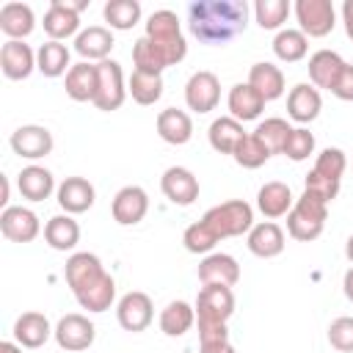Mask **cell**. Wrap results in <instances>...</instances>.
<instances>
[{"mask_svg": "<svg viewBox=\"0 0 353 353\" xmlns=\"http://www.w3.org/2000/svg\"><path fill=\"white\" fill-rule=\"evenodd\" d=\"M248 25L245 0H196L188 6V28L201 44H226Z\"/></svg>", "mask_w": 353, "mask_h": 353, "instance_id": "cell-1", "label": "cell"}, {"mask_svg": "<svg viewBox=\"0 0 353 353\" xmlns=\"http://www.w3.org/2000/svg\"><path fill=\"white\" fill-rule=\"evenodd\" d=\"M74 301L88 312H108L116 301V281L91 251H74L63 268Z\"/></svg>", "mask_w": 353, "mask_h": 353, "instance_id": "cell-2", "label": "cell"}, {"mask_svg": "<svg viewBox=\"0 0 353 353\" xmlns=\"http://www.w3.org/2000/svg\"><path fill=\"white\" fill-rule=\"evenodd\" d=\"M168 61V66L185 61L188 55V41L182 36V28H179V17L168 8H160L154 11L149 19H146V33H143Z\"/></svg>", "mask_w": 353, "mask_h": 353, "instance_id": "cell-3", "label": "cell"}, {"mask_svg": "<svg viewBox=\"0 0 353 353\" xmlns=\"http://www.w3.org/2000/svg\"><path fill=\"white\" fill-rule=\"evenodd\" d=\"M325 218H328V204L303 190V196L295 199L292 210L287 212V234L292 240L312 243V240H317L323 234Z\"/></svg>", "mask_w": 353, "mask_h": 353, "instance_id": "cell-4", "label": "cell"}, {"mask_svg": "<svg viewBox=\"0 0 353 353\" xmlns=\"http://www.w3.org/2000/svg\"><path fill=\"white\" fill-rule=\"evenodd\" d=\"M201 221L215 232L218 240L223 237H240V234H248L251 226H254V207L243 199H229L223 204H215L210 207Z\"/></svg>", "mask_w": 353, "mask_h": 353, "instance_id": "cell-5", "label": "cell"}, {"mask_svg": "<svg viewBox=\"0 0 353 353\" xmlns=\"http://www.w3.org/2000/svg\"><path fill=\"white\" fill-rule=\"evenodd\" d=\"M292 14L306 39H323L336 25V11L331 0H295Z\"/></svg>", "mask_w": 353, "mask_h": 353, "instance_id": "cell-6", "label": "cell"}, {"mask_svg": "<svg viewBox=\"0 0 353 353\" xmlns=\"http://www.w3.org/2000/svg\"><path fill=\"white\" fill-rule=\"evenodd\" d=\"M97 97H94V105L97 110H119L127 99V85H124V72H121V63L108 58V61H99L97 63Z\"/></svg>", "mask_w": 353, "mask_h": 353, "instance_id": "cell-7", "label": "cell"}, {"mask_svg": "<svg viewBox=\"0 0 353 353\" xmlns=\"http://www.w3.org/2000/svg\"><path fill=\"white\" fill-rule=\"evenodd\" d=\"M234 314V292L223 284H201L196 298L199 323H226Z\"/></svg>", "mask_w": 353, "mask_h": 353, "instance_id": "cell-8", "label": "cell"}, {"mask_svg": "<svg viewBox=\"0 0 353 353\" xmlns=\"http://www.w3.org/2000/svg\"><path fill=\"white\" fill-rule=\"evenodd\" d=\"M88 3H72V0H52L47 14H44V33L50 41H63L69 36L80 33V11Z\"/></svg>", "mask_w": 353, "mask_h": 353, "instance_id": "cell-9", "label": "cell"}, {"mask_svg": "<svg viewBox=\"0 0 353 353\" xmlns=\"http://www.w3.org/2000/svg\"><path fill=\"white\" fill-rule=\"evenodd\" d=\"M116 320L124 331L130 334H141L149 328V323L154 320V306H152V298L141 290H130L119 298L116 303Z\"/></svg>", "mask_w": 353, "mask_h": 353, "instance_id": "cell-10", "label": "cell"}, {"mask_svg": "<svg viewBox=\"0 0 353 353\" xmlns=\"http://www.w3.org/2000/svg\"><path fill=\"white\" fill-rule=\"evenodd\" d=\"M55 342L61 350L66 353H80V350H88L94 345V336H97V328L94 323L85 317V314H63L58 323H55Z\"/></svg>", "mask_w": 353, "mask_h": 353, "instance_id": "cell-11", "label": "cell"}, {"mask_svg": "<svg viewBox=\"0 0 353 353\" xmlns=\"http://www.w3.org/2000/svg\"><path fill=\"white\" fill-rule=\"evenodd\" d=\"M221 102V80L215 72H193L185 83V105L193 113H210Z\"/></svg>", "mask_w": 353, "mask_h": 353, "instance_id": "cell-12", "label": "cell"}, {"mask_svg": "<svg viewBox=\"0 0 353 353\" xmlns=\"http://www.w3.org/2000/svg\"><path fill=\"white\" fill-rule=\"evenodd\" d=\"M8 143H11L14 154H19L25 160H41L55 146L52 132L47 127H41V124H22V127H17L11 132V138H8Z\"/></svg>", "mask_w": 353, "mask_h": 353, "instance_id": "cell-13", "label": "cell"}, {"mask_svg": "<svg viewBox=\"0 0 353 353\" xmlns=\"http://www.w3.org/2000/svg\"><path fill=\"white\" fill-rule=\"evenodd\" d=\"M160 190L163 196L176 204V207H190L196 199H199V179L190 168L185 165H171L163 171L160 176Z\"/></svg>", "mask_w": 353, "mask_h": 353, "instance_id": "cell-14", "label": "cell"}, {"mask_svg": "<svg viewBox=\"0 0 353 353\" xmlns=\"http://www.w3.org/2000/svg\"><path fill=\"white\" fill-rule=\"evenodd\" d=\"M110 212H113V221L121 223V226L141 223L146 218V212H149V196H146V190L141 185H124L113 196Z\"/></svg>", "mask_w": 353, "mask_h": 353, "instance_id": "cell-15", "label": "cell"}, {"mask_svg": "<svg viewBox=\"0 0 353 353\" xmlns=\"http://www.w3.org/2000/svg\"><path fill=\"white\" fill-rule=\"evenodd\" d=\"M0 232L11 243H30V240L39 237L41 223H39V215L30 207L19 204V207H6L0 212Z\"/></svg>", "mask_w": 353, "mask_h": 353, "instance_id": "cell-16", "label": "cell"}, {"mask_svg": "<svg viewBox=\"0 0 353 353\" xmlns=\"http://www.w3.org/2000/svg\"><path fill=\"white\" fill-rule=\"evenodd\" d=\"M55 199H58V204H61V210L66 215H80V212H85V210L94 207L97 190H94V185L85 176H66L58 185Z\"/></svg>", "mask_w": 353, "mask_h": 353, "instance_id": "cell-17", "label": "cell"}, {"mask_svg": "<svg viewBox=\"0 0 353 353\" xmlns=\"http://www.w3.org/2000/svg\"><path fill=\"white\" fill-rule=\"evenodd\" d=\"M199 281L201 284H223V287H234L240 281V265L232 254L215 251L207 254L199 262Z\"/></svg>", "mask_w": 353, "mask_h": 353, "instance_id": "cell-18", "label": "cell"}, {"mask_svg": "<svg viewBox=\"0 0 353 353\" xmlns=\"http://www.w3.org/2000/svg\"><path fill=\"white\" fill-rule=\"evenodd\" d=\"M113 33L110 28H102V25H88L85 30H80L74 36V52L88 61V63H99V61H108L110 50H113Z\"/></svg>", "mask_w": 353, "mask_h": 353, "instance_id": "cell-19", "label": "cell"}, {"mask_svg": "<svg viewBox=\"0 0 353 353\" xmlns=\"http://www.w3.org/2000/svg\"><path fill=\"white\" fill-rule=\"evenodd\" d=\"M320 110H323V97H320V91L314 85L298 83V85L290 88V94H287V116L292 121L309 124V121H314L320 116Z\"/></svg>", "mask_w": 353, "mask_h": 353, "instance_id": "cell-20", "label": "cell"}, {"mask_svg": "<svg viewBox=\"0 0 353 353\" xmlns=\"http://www.w3.org/2000/svg\"><path fill=\"white\" fill-rule=\"evenodd\" d=\"M0 69L8 80H28L36 69V52L25 41H6L0 50Z\"/></svg>", "mask_w": 353, "mask_h": 353, "instance_id": "cell-21", "label": "cell"}, {"mask_svg": "<svg viewBox=\"0 0 353 353\" xmlns=\"http://www.w3.org/2000/svg\"><path fill=\"white\" fill-rule=\"evenodd\" d=\"M245 245L254 256L259 259H273L284 251V232L279 223L273 221H262V223H254L248 237H245Z\"/></svg>", "mask_w": 353, "mask_h": 353, "instance_id": "cell-22", "label": "cell"}, {"mask_svg": "<svg viewBox=\"0 0 353 353\" xmlns=\"http://www.w3.org/2000/svg\"><path fill=\"white\" fill-rule=\"evenodd\" d=\"M226 108H229V116L243 124V121L259 119V113L265 110V99H262V94H259L256 88H251L248 83H234V85L229 88Z\"/></svg>", "mask_w": 353, "mask_h": 353, "instance_id": "cell-23", "label": "cell"}, {"mask_svg": "<svg viewBox=\"0 0 353 353\" xmlns=\"http://www.w3.org/2000/svg\"><path fill=\"white\" fill-rule=\"evenodd\" d=\"M36 28V14L28 3H6L0 8V30L8 41H25Z\"/></svg>", "mask_w": 353, "mask_h": 353, "instance_id": "cell-24", "label": "cell"}, {"mask_svg": "<svg viewBox=\"0 0 353 353\" xmlns=\"http://www.w3.org/2000/svg\"><path fill=\"white\" fill-rule=\"evenodd\" d=\"M154 127H157V135L171 146H182V143H188L193 138V119L179 108L160 110Z\"/></svg>", "mask_w": 353, "mask_h": 353, "instance_id": "cell-25", "label": "cell"}, {"mask_svg": "<svg viewBox=\"0 0 353 353\" xmlns=\"http://www.w3.org/2000/svg\"><path fill=\"white\" fill-rule=\"evenodd\" d=\"M17 188H19L22 199H28V201H44L52 196V190H58L52 171L44 165H25L17 174Z\"/></svg>", "mask_w": 353, "mask_h": 353, "instance_id": "cell-26", "label": "cell"}, {"mask_svg": "<svg viewBox=\"0 0 353 353\" xmlns=\"http://www.w3.org/2000/svg\"><path fill=\"white\" fill-rule=\"evenodd\" d=\"M52 334H55V328L50 325V320L41 312H22L14 320V339L22 347H41Z\"/></svg>", "mask_w": 353, "mask_h": 353, "instance_id": "cell-27", "label": "cell"}, {"mask_svg": "<svg viewBox=\"0 0 353 353\" xmlns=\"http://www.w3.org/2000/svg\"><path fill=\"white\" fill-rule=\"evenodd\" d=\"M292 204H295V196H292L290 185H287V182H279V179L265 182V185L259 188V193H256V207H259V212H262L265 218H270V221L287 215V212L292 210Z\"/></svg>", "mask_w": 353, "mask_h": 353, "instance_id": "cell-28", "label": "cell"}, {"mask_svg": "<svg viewBox=\"0 0 353 353\" xmlns=\"http://www.w3.org/2000/svg\"><path fill=\"white\" fill-rule=\"evenodd\" d=\"M342 69H345V61H342V55L334 52V50H317V52L309 58V80H312V85H314L317 91H320V88L331 91L334 83H336V77L342 74Z\"/></svg>", "mask_w": 353, "mask_h": 353, "instance_id": "cell-29", "label": "cell"}, {"mask_svg": "<svg viewBox=\"0 0 353 353\" xmlns=\"http://www.w3.org/2000/svg\"><path fill=\"white\" fill-rule=\"evenodd\" d=\"M97 63H88V61H80L74 63L69 72H66V97L74 99V102H94L97 97Z\"/></svg>", "mask_w": 353, "mask_h": 353, "instance_id": "cell-30", "label": "cell"}, {"mask_svg": "<svg viewBox=\"0 0 353 353\" xmlns=\"http://www.w3.org/2000/svg\"><path fill=\"white\" fill-rule=\"evenodd\" d=\"M248 85L256 88L265 102L279 99L284 94V72L270 61H259L248 69Z\"/></svg>", "mask_w": 353, "mask_h": 353, "instance_id": "cell-31", "label": "cell"}, {"mask_svg": "<svg viewBox=\"0 0 353 353\" xmlns=\"http://www.w3.org/2000/svg\"><path fill=\"white\" fill-rule=\"evenodd\" d=\"M248 132L243 130V124L232 116H221L210 124L207 130V138H210V146L218 152V154H234V149L240 146V141L245 138Z\"/></svg>", "mask_w": 353, "mask_h": 353, "instance_id": "cell-32", "label": "cell"}, {"mask_svg": "<svg viewBox=\"0 0 353 353\" xmlns=\"http://www.w3.org/2000/svg\"><path fill=\"white\" fill-rule=\"evenodd\" d=\"M44 240L52 251H72L80 243V223L72 215H52L44 223Z\"/></svg>", "mask_w": 353, "mask_h": 353, "instance_id": "cell-33", "label": "cell"}, {"mask_svg": "<svg viewBox=\"0 0 353 353\" xmlns=\"http://www.w3.org/2000/svg\"><path fill=\"white\" fill-rule=\"evenodd\" d=\"M196 323V306L185 301H171L160 312V331L165 336H185Z\"/></svg>", "mask_w": 353, "mask_h": 353, "instance_id": "cell-34", "label": "cell"}, {"mask_svg": "<svg viewBox=\"0 0 353 353\" xmlns=\"http://www.w3.org/2000/svg\"><path fill=\"white\" fill-rule=\"evenodd\" d=\"M36 69L44 77H61V74H66L72 69L69 66V47L63 41H44L36 50Z\"/></svg>", "mask_w": 353, "mask_h": 353, "instance_id": "cell-35", "label": "cell"}, {"mask_svg": "<svg viewBox=\"0 0 353 353\" xmlns=\"http://www.w3.org/2000/svg\"><path fill=\"white\" fill-rule=\"evenodd\" d=\"M309 52V39L301 33V28H281L273 39V55L284 63H298Z\"/></svg>", "mask_w": 353, "mask_h": 353, "instance_id": "cell-36", "label": "cell"}, {"mask_svg": "<svg viewBox=\"0 0 353 353\" xmlns=\"http://www.w3.org/2000/svg\"><path fill=\"white\" fill-rule=\"evenodd\" d=\"M105 22L110 30H130L141 19V3L138 0H108L102 8Z\"/></svg>", "mask_w": 353, "mask_h": 353, "instance_id": "cell-37", "label": "cell"}, {"mask_svg": "<svg viewBox=\"0 0 353 353\" xmlns=\"http://www.w3.org/2000/svg\"><path fill=\"white\" fill-rule=\"evenodd\" d=\"M127 94L138 105H154L163 97V74H149V72H132L127 83Z\"/></svg>", "mask_w": 353, "mask_h": 353, "instance_id": "cell-38", "label": "cell"}, {"mask_svg": "<svg viewBox=\"0 0 353 353\" xmlns=\"http://www.w3.org/2000/svg\"><path fill=\"white\" fill-rule=\"evenodd\" d=\"M292 6L287 0H256L254 3V19L262 30H279L287 17H290Z\"/></svg>", "mask_w": 353, "mask_h": 353, "instance_id": "cell-39", "label": "cell"}, {"mask_svg": "<svg viewBox=\"0 0 353 353\" xmlns=\"http://www.w3.org/2000/svg\"><path fill=\"white\" fill-rule=\"evenodd\" d=\"M132 63H135L138 72H149V74H163V69H168L165 55L146 36H141L132 44Z\"/></svg>", "mask_w": 353, "mask_h": 353, "instance_id": "cell-40", "label": "cell"}, {"mask_svg": "<svg viewBox=\"0 0 353 353\" xmlns=\"http://www.w3.org/2000/svg\"><path fill=\"white\" fill-rule=\"evenodd\" d=\"M290 132H292V127H290L284 119H279V116H270V119L259 121V127L254 130V135L268 146V152H270V154L284 152V143H287Z\"/></svg>", "mask_w": 353, "mask_h": 353, "instance_id": "cell-41", "label": "cell"}, {"mask_svg": "<svg viewBox=\"0 0 353 353\" xmlns=\"http://www.w3.org/2000/svg\"><path fill=\"white\" fill-rule=\"evenodd\" d=\"M234 163L237 165H243V168H259V165H265L268 160H270V152H268V146L254 135V132H248L243 141H240V146L234 149Z\"/></svg>", "mask_w": 353, "mask_h": 353, "instance_id": "cell-42", "label": "cell"}, {"mask_svg": "<svg viewBox=\"0 0 353 353\" xmlns=\"http://www.w3.org/2000/svg\"><path fill=\"white\" fill-rule=\"evenodd\" d=\"M345 168H347V157H345V152L342 149H336V146H328V149H323L320 154H317V160H314V174H320V176H325V179H334V182H342V174H345Z\"/></svg>", "mask_w": 353, "mask_h": 353, "instance_id": "cell-43", "label": "cell"}, {"mask_svg": "<svg viewBox=\"0 0 353 353\" xmlns=\"http://www.w3.org/2000/svg\"><path fill=\"white\" fill-rule=\"evenodd\" d=\"M182 243H185V248H188L190 254H210V251L215 248V243H221V240L215 237V232H212L204 221H196V223H190V226L185 229Z\"/></svg>", "mask_w": 353, "mask_h": 353, "instance_id": "cell-44", "label": "cell"}, {"mask_svg": "<svg viewBox=\"0 0 353 353\" xmlns=\"http://www.w3.org/2000/svg\"><path fill=\"white\" fill-rule=\"evenodd\" d=\"M281 154H287V157L295 160V163L306 160L309 154H314V135H312L306 127H292V132H290V138H287Z\"/></svg>", "mask_w": 353, "mask_h": 353, "instance_id": "cell-45", "label": "cell"}, {"mask_svg": "<svg viewBox=\"0 0 353 353\" xmlns=\"http://www.w3.org/2000/svg\"><path fill=\"white\" fill-rule=\"evenodd\" d=\"M328 342L339 353H353V317H336L328 325Z\"/></svg>", "mask_w": 353, "mask_h": 353, "instance_id": "cell-46", "label": "cell"}, {"mask_svg": "<svg viewBox=\"0 0 353 353\" xmlns=\"http://www.w3.org/2000/svg\"><path fill=\"white\" fill-rule=\"evenodd\" d=\"M306 193H312L314 199H320V201H334L336 199V193H339V182H334V179H325V176H320V174H314V171H309L306 174Z\"/></svg>", "mask_w": 353, "mask_h": 353, "instance_id": "cell-47", "label": "cell"}, {"mask_svg": "<svg viewBox=\"0 0 353 353\" xmlns=\"http://www.w3.org/2000/svg\"><path fill=\"white\" fill-rule=\"evenodd\" d=\"M331 94H334L336 99H342V102H353V63H345V69H342V74L336 77Z\"/></svg>", "mask_w": 353, "mask_h": 353, "instance_id": "cell-48", "label": "cell"}, {"mask_svg": "<svg viewBox=\"0 0 353 353\" xmlns=\"http://www.w3.org/2000/svg\"><path fill=\"white\" fill-rule=\"evenodd\" d=\"M221 339H229L226 323H199V345L221 342Z\"/></svg>", "mask_w": 353, "mask_h": 353, "instance_id": "cell-49", "label": "cell"}, {"mask_svg": "<svg viewBox=\"0 0 353 353\" xmlns=\"http://www.w3.org/2000/svg\"><path fill=\"white\" fill-rule=\"evenodd\" d=\"M199 353H237L234 345L229 339H221V342H207V345H199Z\"/></svg>", "mask_w": 353, "mask_h": 353, "instance_id": "cell-50", "label": "cell"}, {"mask_svg": "<svg viewBox=\"0 0 353 353\" xmlns=\"http://www.w3.org/2000/svg\"><path fill=\"white\" fill-rule=\"evenodd\" d=\"M342 22H345L347 39L353 41V0H345V3H342Z\"/></svg>", "mask_w": 353, "mask_h": 353, "instance_id": "cell-51", "label": "cell"}, {"mask_svg": "<svg viewBox=\"0 0 353 353\" xmlns=\"http://www.w3.org/2000/svg\"><path fill=\"white\" fill-rule=\"evenodd\" d=\"M342 290H345V298L353 303V268L345 270V279H342Z\"/></svg>", "mask_w": 353, "mask_h": 353, "instance_id": "cell-52", "label": "cell"}, {"mask_svg": "<svg viewBox=\"0 0 353 353\" xmlns=\"http://www.w3.org/2000/svg\"><path fill=\"white\" fill-rule=\"evenodd\" d=\"M0 353H22L19 342H0Z\"/></svg>", "mask_w": 353, "mask_h": 353, "instance_id": "cell-53", "label": "cell"}, {"mask_svg": "<svg viewBox=\"0 0 353 353\" xmlns=\"http://www.w3.org/2000/svg\"><path fill=\"white\" fill-rule=\"evenodd\" d=\"M0 185H3V196H0V204H3V210H6V207H11V204H8V176H0Z\"/></svg>", "mask_w": 353, "mask_h": 353, "instance_id": "cell-54", "label": "cell"}, {"mask_svg": "<svg viewBox=\"0 0 353 353\" xmlns=\"http://www.w3.org/2000/svg\"><path fill=\"white\" fill-rule=\"evenodd\" d=\"M345 256L350 259V265H353V234L345 240Z\"/></svg>", "mask_w": 353, "mask_h": 353, "instance_id": "cell-55", "label": "cell"}]
</instances>
